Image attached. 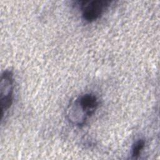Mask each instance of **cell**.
I'll list each match as a JSON object with an SVG mask.
<instances>
[{
    "label": "cell",
    "instance_id": "7a4b0ae2",
    "mask_svg": "<svg viewBox=\"0 0 160 160\" xmlns=\"http://www.w3.org/2000/svg\"><path fill=\"white\" fill-rule=\"evenodd\" d=\"M83 20L88 22L99 19L111 5V1L105 0L78 1Z\"/></svg>",
    "mask_w": 160,
    "mask_h": 160
},
{
    "label": "cell",
    "instance_id": "3957f363",
    "mask_svg": "<svg viewBox=\"0 0 160 160\" xmlns=\"http://www.w3.org/2000/svg\"><path fill=\"white\" fill-rule=\"evenodd\" d=\"M1 104L2 109V119L6 115L13 101L14 79L11 71L6 70L1 74Z\"/></svg>",
    "mask_w": 160,
    "mask_h": 160
},
{
    "label": "cell",
    "instance_id": "6da1fadb",
    "mask_svg": "<svg viewBox=\"0 0 160 160\" xmlns=\"http://www.w3.org/2000/svg\"><path fill=\"white\" fill-rule=\"evenodd\" d=\"M99 106L96 96L91 93L81 95L71 104L68 110L69 120L76 126H83L92 116Z\"/></svg>",
    "mask_w": 160,
    "mask_h": 160
},
{
    "label": "cell",
    "instance_id": "277c9868",
    "mask_svg": "<svg viewBox=\"0 0 160 160\" xmlns=\"http://www.w3.org/2000/svg\"><path fill=\"white\" fill-rule=\"evenodd\" d=\"M145 146V141L142 139H139L136 141L132 147L131 157L132 158H137L141 153Z\"/></svg>",
    "mask_w": 160,
    "mask_h": 160
}]
</instances>
